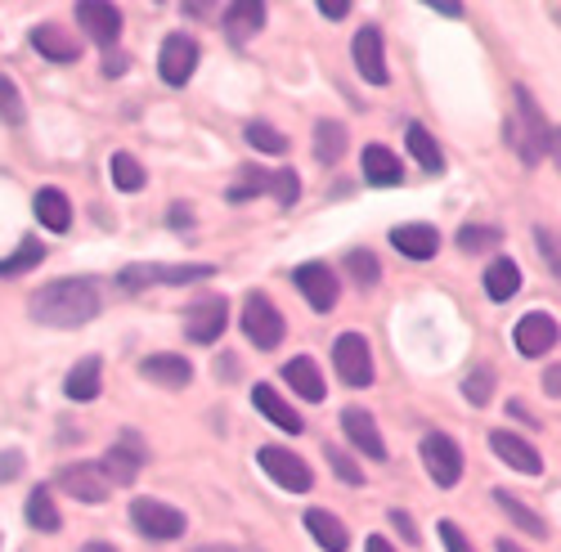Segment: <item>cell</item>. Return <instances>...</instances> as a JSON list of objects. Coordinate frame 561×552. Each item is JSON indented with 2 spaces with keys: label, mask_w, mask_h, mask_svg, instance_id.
I'll return each instance as SVG.
<instances>
[{
  "label": "cell",
  "mask_w": 561,
  "mask_h": 552,
  "mask_svg": "<svg viewBox=\"0 0 561 552\" xmlns=\"http://www.w3.org/2000/svg\"><path fill=\"white\" fill-rule=\"evenodd\" d=\"M100 314V288L90 279H59L32 297V319L45 329H81Z\"/></svg>",
  "instance_id": "cell-1"
},
{
  "label": "cell",
  "mask_w": 561,
  "mask_h": 552,
  "mask_svg": "<svg viewBox=\"0 0 561 552\" xmlns=\"http://www.w3.org/2000/svg\"><path fill=\"white\" fill-rule=\"evenodd\" d=\"M507 140L517 145V153H522L530 166L543 162V153L557 149V135H552L548 117L539 113V104H535V95H530L526 85H517V122H507Z\"/></svg>",
  "instance_id": "cell-2"
},
{
  "label": "cell",
  "mask_w": 561,
  "mask_h": 552,
  "mask_svg": "<svg viewBox=\"0 0 561 552\" xmlns=\"http://www.w3.org/2000/svg\"><path fill=\"white\" fill-rule=\"evenodd\" d=\"M256 463H261V472H265L274 485H284V490H293V494H306V490L314 485L310 463H306V458H297L293 449L261 445V449H256Z\"/></svg>",
  "instance_id": "cell-3"
},
{
  "label": "cell",
  "mask_w": 561,
  "mask_h": 552,
  "mask_svg": "<svg viewBox=\"0 0 561 552\" xmlns=\"http://www.w3.org/2000/svg\"><path fill=\"white\" fill-rule=\"evenodd\" d=\"M130 521H135V530L145 534V539H180L184 534V513L180 508H171V503H162V498H135L130 503Z\"/></svg>",
  "instance_id": "cell-4"
},
{
  "label": "cell",
  "mask_w": 561,
  "mask_h": 552,
  "mask_svg": "<svg viewBox=\"0 0 561 552\" xmlns=\"http://www.w3.org/2000/svg\"><path fill=\"white\" fill-rule=\"evenodd\" d=\"M243 333H248V342H256V350H274L284 342V314H278V306L265 292H248Z\"/></svg>",
  "instance_id": "cell-5"
},
{
  "label": "cell",
  "mask_w": 561,
  "mask_h": 552,
  "mask_svg": "<svg viewBox=\"0 0 561 552\" xmlns=\"http://www.w3.org/2000/svg\"><path fill=\"white\" fill-rule=\"evenodd\" d=\"M423 468H427V476L440 490H454L462 481V449H458V440L445 436V432L423 436Z\"/></svg>",
  "instance_id": "cell-6"
},
{
  "label": "cell",
  "mask_w": 561,
  "mask_h": 552,
  "mask_svg": "<svg viewBox=\"0 0 561 552\" xmlns=\"http://www.w3.org/2000/svg\"><path fill=\"white\" fill-rule=\"evenodd\" d=\"M333 368L346 387H368L373 382V350L364 333H342L333 342Z\"/></svg>",
  "instance_id": "cell-7"
},
{
  "label": "cell",
  "mask_w": 561,
  "mask_h": 552,
  "mask_svg": "<svg viewBox=\"0 0 561 552\" xmlns=\"http://www.w3.org/2000/svg\"><path fill=\"white\" fill-rule=\"evenodd\" d=\"M293 284L301 288V297H306L310 310H319V314H329V310L337 306V292H342L337 269H329L323 261H306V265H297V269H293Z\"/></svg>",
  "instance_id": "cell-8"
},
{
  "label": "cell",
  "mask_w": 561,
  "mask_h": 552,
  "mask_svg": "<svg viewBox=\"0 0 561 552\" xmlns=\"http://www.w3.org/2000/svg\"><path fill=\"white\" fill-rule=\"evenodd\" d=\"M198 68V41L184 36V32H171L162 41V55H158V72L167 85H184Z\"/></svg>",
  "instance_id": "cell-9"
},
{
  "label": "cell",
  "mask_w": 561,
  "mask_h": 552,
  "mask_svg": "<svg viewBox=\"0 0 561 552\" xmlns=\"http://www.w3.org/2000/svg\"><path fill=\"white\" fill-rule=\"evenodd\" d=\"M342 432L351 436V445H355L364 458H373V463H387V440H382L378 418H373L368 409L346 404V409H342Z\"/></svg>",
  "instance_id": "cell-10"
},
{
  "label": "cell",
  "mask_w": 561,
  "mask_h": 552,
  "mask_svg": "<svg viewBox=\"0 0 561 552\" xmlns=\"http://www.w3.org/2000/svg\"><path fill=\"white\" fill-rule=\"evenodd\" d=\"M145 458H149V449L139 445V436H135V432H126V436H122V445H113V449L104 453L100 472L108 476V485H130V481L139 476V468H145Z\"/></svg>",
  "instance_id": "cell-11"
},
{
  "label": "cell",
  "mask_w": 561,
  "mask_h": 552,
  "mask_svg": "<svg viewBox=\"0 0 561 552\" xmlns=\"http://www.w3.org/2000/svg\"><path fill=\"white\" fill-rule=\"evenodd\" d=\"M225 324H229V301L225 297H203L190 310V319H184V333H190V342H198V346H211V342H220Z\"/></svg>",
  "instance_id": "cell-12"
},
{
  "label": "cell",
  "mask_w": 561,
  "mask_h": 552,
  "mask_svg": "<svg viewBox=\"0 0 561 552\" xmlns=\"http://www.w3.org/2000/svg\"><path fill=\"white\" fill-rule=\"evenodd\" d=\"M512 342H517V350H522L526 359H539L543 350L557 346V319L543 314V310L522 314V319H517V329H512Z\"/></svg>",
  "instance_id": "cell-13"
},
{
  "label": "cell",
  "mask_w": 561,
  "mask_h": 552,
  "mask_svg": "<svg viewBox=\"0 0 561 552\" xmlns=\"http://www.w3.org/2000/svg\"><path fill=\"white\" fill-rule=\"evenodd\" d=\"M72 14H77L81 32L95 41V45H113L122 36V10L117 5H104V0H81Z\"/></svg>",
  "instance_id": "cell-14"
},
{
  "label": "cell",
  "mask_w": 561,
  "mask_h": 552,
  "mask_svg": "<svg viewBox=\"0 0 561 552\" xmlns=\"http://www.w3.org/2000/svg\"><path fill=\"white\" fill-rule=\"evenodd\" d=\"M490 449L499 453V463H507L512 472H526V476H539L543 472V453L530 440L512 436V432H490Z\"/></svg>",
  "instance_id": "cell-15"
},
{
  "label": "cell",
  "mask_w": 561,
  "mask_h": 552,
  "mask_svg": "<svg viewBox=\"0 0 561 552\" xmlns=\"http://www.w3.org/2000/svg\"><path fill=\"white\" fill-rule=\"evenodd\" d=\"M59 485H64L77 503H104V498L113 494V485H108V476L100 472V463H72V468H64V472H59Z\"/></svg>",
  "instance_id": "cell-16"
},
{
  "label": "cell",
  "mask_w": 561,
  "mask_h": 552,
  "mask_svg": "<svg viewBox=\"0 0 561 552\" xmlns=\"http://www.w3.org/2000/svg\"><path fill=\"white\" fill-rule=\"evenodd\" d=\"M351 50H355V68H359L364 81H373V85H387V81H391L387 50H382V32H378V27H364V32L355 36Z\"/></svg>",
  "instance_id": "cell-17"
},
{
  "label": "cell",
  "mask_w": 561,
  "mask_h": 552,
  "mask_svg": "<svg viewBox=\"0 0 561 552\" xmlns=\"http://www.w3.org/2000/svg\"><path fill=\"white\" fill-rule=\"evenodd\" d=\"M391 243L400 256L409 261H432L440 252V234H436V225H423V220H413V225H396L391 229Z\"/></svg>",
  "instance_id": "cell-18"
},
{
  "label": "cell",
  "mask_w": 561,
  "mask_h": 552,
  "mask_svg": "<svg viewBox=\"0 0 561 552\" xmlns=\"http://www.w3.org/2000/svg\"><path fill=\"white\" fill-rule=\"evenodd\" d=\"M139 373H145L149 382H158V387L180 391V387L194 382V364L184 359V355H149L145 364H139Z\"/></svg>",
  "instance_id": "cell-19"
},
{
  "label": "cell",
  "mask_w": 561,
  "mask_h": 552,
  "mask_svg": "<svg viewBox=\"0 0 561 552\" xmlns=\"http://www.w3.org/2000/svg\"><path fill=\"white\" fill-rule=\"evenodd\" d=\"M301 521H306V530H310V539H314L319 548H329V552H346V548H351V530L342 526L337 513H329V508H310Z\"/></svg>",
  "instance_id": "cell-20"
},
{
  "label": "cell",
  "mask_w": 561,
  "mask_h": 552,
  "mask_svg": "<svg viewBox=\"0 0 561 552\" xmlns=\"http://www.w3.org/2000/svg\"><path fill=\"white\" fill-rule=\"evenodd\" d=\"M36 220L50 229V234H68L72 225V198L64 189H55V184H45V189H36Z\"/></svg>",
  "instance_id": "cell-21"
},
{
  "label": "cell",
  "mask_w": 561,
  "mask_h": 552,
  "mask_svg": "<svg viewBox=\"0 0 561 552\" xmlns=\"http://www.w3.org/2000/svg\"><path fill=\"white\" fill-rule=\"evenodd\" d=\"M32 50L45 55L50 64H72V59L81 55V45H77L59 23H41V27H32Z\"/></svg>",
  "instance_id": "cell-22"
},
{
  "label": "cell",
  "mask_w": 561,
  "mask_h": 552,
  "mask_svg": "<svg viewBox=\"0 0 561 552\" xmlns=\"http://www.w3.org/2000/svg\"><path fill=\"white\" fill-rule=\"evenodd\" d=\"M220 23L229 32L233 45H243L248 36H256L265 27V5H256V0H239V5H225L220 10Z\"/></svg>",
  "instance_id": "cell-23"
},
{
  "label": "cell",
  "mask_w": 561,
  "mask_h": 552,
  "mask_svg": "<svg viewBox=\"0 0 561 552\" xmlns=\"http://www.w3.org/2000/svg\"><path fill=\"white\" fill-rule=\"evenodd\" d=\"M104 364H100V355H85V359H77L72 364V373H68V382H64V391H68V400H77V404H85V400H95L100 391H104Z\"/></svg>",
  "instance_id": "cell-24"
},
{
  "label": "cell",
  "mask_w": 561,
  "mask_h": 552,
  "mask_svg": "<svg viewBox=\"0 0 561 552\" xmlns=\"http://www.w3.org/2000/svg\"><path fill=\"white\" fill-rule=\"evenodd\" d=\"M252 404L265 413V418H270L278 432H293V436H301V427H306V423H301V413H293V404H288L284 395H278L274 387H265V382H261V387L252 391Z\"/></svg>",
  "instance_id": "cell-25"
},
{
  "label": "cell",
  "mask_w": 561,
  "mask_h": 552,
  "mask_svg": "<svg viewBox=\"0 0 561 552\" xmlns=\"http://www.w3.org/2000/svg\"><path fill=\"white\" fill-rule=\"evenodd\" d=\"M284 378H288V387L301 395V400H310V404H319L323 400V373H319V364L310 359V355H297V359H288L284 364Z\"/></svg>",
  "instance_id": "cell-26"
},
{
  "label": "cell",
  "mask_w": 561,
  "mask_h": 552,
  "mask_svg": "<svg viewBox=\"0 0 561 552\" xmlns=\"http://www.w3.org/2000/svg\"><path fill=\"white\" fill-rule=\"evenodd\" d=\"M364 180H368V184H378V189H391V184L404 180L400 158H396L387 145H368V149H364Z\"/></svg>",
  "instance_id": "cell-27"
},
{
  "label": "cell",
  "mask_w": 561,
  "mask_h": 552,
  "mask_svg": "<svg viewBox=\"0 0 561 552\" xmlns=\"http://www.w3.org/2000/svg\"><path fill=\"white\" fill-rule=\"evenodd\" d=\"M522 292V265L517 261H490L485 265V297L490 301H512Z\"/></svg>",
  "instance_id": "cell-28"
},
{
  "label": "cell",
  "mask_w": 561,
  "mask_h": 552,
  "mask_svg": "<svg viewBox=\"0 0 561 552\" xmlns=\"http://www.w3.org/2000/svg\"><path fill=\"white\" fill-rule=\"evenodd\" d=\"M494 503H499V508L507 513V521H512V526H517V530H526L530 539H548V521H543L539 513H530V508H526V503H522L517 494H507V490H499V494H494Z\"/></svg>",
  "instance_id": "cell-29"
},
{
  "label": "cell",
  "mask_w": 561,
  "mask_h": 552,
  "mask_svg": "<svg viewBox=\"0 0 561 552\" xmlns=\"http://www.w3.org/2000/svg\"><path fill=\"white\" fill-rule=\"evenodd\" d=\"M404 145H409V153L423 162V171H445V153H440V145L432 140V130L427 126H417V122H409V130H404Z\"/></svg>",
  "instance_id": "cell-30"
},
{
  "label": "cell",
  "mask_w": 561,
  "mask_h": 552,
  "mask_svg": "<svg viewBox=\"0 0 561 552\" xmlns=\"http://www.w3.org/2000/svg\"><path fill=\"white\" fill-rule=\"evenodd\" d=\"M27 526H32V530H41V534H55V530L64 526V517H59L55 498H50V490H45V485L27 494Z\"/></svg>",
  "instance_id": "cell-31"
},
{
  "label": "cell",
  "mask_w": 561,
  "mask_h": 552,
  "mask_svg": "<svg viewBox=\"0 0 561 552\" xmlns=\"http://www.w3.org/2000/svg\"><path fill=\"white\" fill-rule=\"evenodd\" d=\"M342 153H346V126L323 117V122L314 126V158L329 166V162H342Z\"/></svg>",
  "instance_id": "cell-32"
},
{
  "label": "cell",
  "mask_w": 561,
  "mask_h": 552,
  "mask_svg": "<svg viewBox=\"0 0 561 552\" xmlns=\"http://www.w3.org/2000/svg\"><path fill=\"white\" fill-rule=\"evenodd\" d=\"M41 261H45V243L41 239H23L14 256L0 261V279H19V274H27V269H41Z\"/></svg>",
  "instance_id": "cell-33"
},
{
  "label": "cell",
  "mask_w": 561,
  "mask_h": 552,
  "mask_svg": "<svg viewBox=\"0 0 561 552\" xmlns=\"http://www.w3.org/2000/svg\"><path fill=\"white\" fill-rule=\"evenodd\" d=\"M108 175H113V184H117L122 194H139V189H145V166H139L135 153H113L108 158Z\"/></svg>",
  "instance_id": "cell-34"
},
{
  "label": "cell",
  "mask_w": 561,
  "mask_h": 552,
  "mask_svg": "<svg viewBox=\"0 0 561 552\" xmlns=\"http://www.w3.org/2000/svg\"><path fill=\"white\" fill-rule=\"evenodd\" d=\"M342 265H346V274H351V279H355L359 288H378V279H382L378 256L364 252V248H351V252L342 256Z\"/></svg>",
  "instance_id": "cell-35"
},
{
  "label": "cell",
  "mask_w": 561,
  "mask_h": 552,
  "mask_svg": "<svg viewBox=\"0 0 561 552\" xmlns=\"http://www.w3.org/2000/svg\"><path fill=\"white\" fill-rule=\"evenodd\" d=\"M243 135H248V145H252L256 153H270V158H284V153H288V135L274 130L270 122H252Z\"/></svg>",
  "instance_id": "cell-36"
},
{
  "label": "cell",
  "mask_w": 561,
  "mask_h": 552,
  "mask_svg": "<svg viewBox=\"0 0 561 552\" xmlns=\"http://www.w3.org/2000/svg\"><path fill=\"white\" fill-rule=\"evenodd\" d=\"M216 265H153V284H203Z\"/></svg>",
  "instance_id": "cell-37"
},
{
  "label": "cell",
  "mask_w": 561,
  "mask_h": 552,
  "mask_svg": "<svg viewBox=\"0 0 561 552\" xmlns=\"http://www.w3.org/2000/svg\"><path fill=\"white\" fill-rule=\"evenodd\" d=\"M0 122L5 126H23L27 122V108H23V95H19V85L0 72Z\"/></svg>",
  "instance_id": "cell-38"
},
{
  "label": "cell",
  "mask_w": 561,
  "mask_h": 552,
  "mask_svg": "<svg viewBox=\"0 0 561 552\" xmlns=\"http://www.w3.org/2000/svg\"><path fill=\"white\" fill-rule=\"evenodd\" d=\"M265 189L278 198V207H293V203L301 198V180H297L293 166H278V171H270V184H265Z\"/></svg>",
  "instance_id": "cell-39"
},
{
  "label": "cell",
  "mask_w": 561,
  "mask_h": 552,
  "mask_svg": "<svg viewBox=\"0 0 561 552\" xmlns=\"http://www.w3.org/2000/svg\"><path fill=\"white\" fill-rule=\"evenodd\" d=\"M503 243V234L494 225H467L462 234H458V248L462 252H490V248H499Z\"/></svg>",
  "instance_id": "cell-40"
},
{
  "label": "cell",
  "mask_w": 561,
  "mask_h": 552,
  "mask_svg": "<svg viewBox=\"0 0 561 552\" xmlns=\"http://www.w3.org/2000/svg\"><path fill=\"white\" fill-rule=\"evenodd\" d=\"M490 391H494V373H490V368H472L467 382H462V395L472 404H490Z\"/></svg>",
  "instance_id": "cell-41"
},
{
  "label": "cell",
  "mask_w": 561,
  "mask_h": 552,
  "mask_svg": "<svg viewBox=\"0 0 561 552\" xmlns=\"http://www.w3.org/2000/svg\"><path fill=\"white\" fill-rule=\"evenodd\" d=\"M117 284H122V292L149 288V284H153V265H126V269L117 274Z\"/></svg>",
  "instance_id": "cell-42"
},
{
  "label": "cell",
  "mask_w": 561,
  "mask_h": 552,
  "mask_svg": "<svg viewBox=\"0 0 561 552\" xmlns=\"http://www.w3.org/2000/svg\"><path fill=\"white\" fill-rule=\"evenodd\" d=\"M329 468H333V472H337L346 485H364V472L351 463V458H346L342 449H333V445H329Z\"/></svg>",
  "instance_id": "cell-43"
},
{
  "label": "cell",
  "mask_w": 561,
  "mask_h": 552,
  "mask_svg": "<svg viewBox=\"0 0 561 552\" xmlns=\"http://www.w3.org/2000/svg\"><path fill=\"white\" fill-rule=\"evenodd\" d=\"M23 468H27V458H23L19 449H5V453H0V485H5V481H19Z\"/></svg>",
  "instance_id": "cell-44"
},
{
  "label": "cell",
  "mask_w": 561,
  "mask_h": 552,
  "mask_svg": "<svg viewBox=\"0 0 561 552\" xmlns=\"http://www.w3.org/2000/svg\"><path fill=\"white\" fill-rule=\"evenodd\" d=\"M440 539H445V548H449V552H477V548L467 543V534H462L454 521H440Z\"/></svg>",
  "instance_id": "cell-45"
},
{
  "label": "cell",
  "mask_w": 561,
  "mask_h": 552,
  "mask_svg": "<svg viewBox=\"0 0 561 552\" xmlns=\"http://www.w3.org/2000/svg\"><path fill=\"white\" fill-rule=\"evenodd\" d=\"M535 243H539V252H543V261H548V269L557 274V239H552V229H535Z\"/></svg>",
  "instance_id": "cell-46"
},
{
  "label": "cell",
  "mask_w": 561,
  "mask_h": 552,
  "mask_svg": "<svg viewBox=\"0 0 561 552\" xmlns=\"http://www.w3.org/2000/svg\"><path fill=\"white\" fill-rule=\"evenodd\" d=\"M319 14L337 23V19H346V14H351V0H319Z\"/></svg>",
  "instance_id": "cell-47"
},
{
  "label": "cell",
  "mask_w": 561,
  "mask_h": 552,
  "mask_svg": "<svg viewBox=\"0 0 561 552\" xmlns=\"http://www.w3.org/2000/svg\"><path fill=\"white\" fill-rule=\"evenodd\" d=\"M391 521H396V530L404 534V543H417V530H413V517H409V513H400V508H396V513H391Z\"/></svg>",
  "instance_id": "cell-48"
},
{
  "label": "cell",
  "mask_w": 561,
  "mask_h": 552,
  "mask_svg": "<svg viewBox=\"0 0 561 552\" xmlns=\"http://www.w3.org/2000/svg\"><path fill=\"white\" fill-rule=\"evenodd\" d=\"M507 413H517V418H522L526 427H539V418H535V413H530V409H526L522 400H512V404H507Z\"/></svg>",
  "instance_id": "cell-49"
},
{
  "label": "cell",
  "mask_w": 561,
  "mask_h": 552,
  "mask_svg": "<svg viewBox=\"0 0 561 552\" xmlns=\"http://www.w3.org/2000/svg\"><path fill=\"white\" fill-rule=\"evenodd\" d=\"M436 14H449V19H462V5H454V0H432Z\"/></svg>",
  "instance_id": "cell-50"
},
{
  "label": "cell",
  "mask_w": 561,
  "mask_h": 552,
  "mask_svg": "<svg viewBox=\"0 0 561 552\" xmlns=\"http://www.w3.org/2000/svg\"><path fill=\"white\" fill-rule=\"evenodd\" d=\"M122 72H126V55H117V59L108 55L104 59V77H122Z\"/></svg>",
  "instance_id": "cell-51"
},
{
  "label": "cell",
  "mask_w": 561,
  "mask_h": 552,
  "mask_svg": "<svg viewBox=\"0 0 561 552\" xmlns=\"http://www.w3.org/2000/svg\"><path fill=\"white\" fill-rule=\"evenodd\" d=\"M364 552H396V548H391V543H387L382 534H368V543H364Z\"/></svg>",
  "instance_id": "cell-52"
},
{
  "label": "cell",
  "mask_w": 561,
  "mask_h": 552,
  "mask_svg": "<svg viewBox=\"0 0 561 552\" xmlns=\"http://www.w3.org/2000/svg\"><path fill=\"white\" fill-rule=\"evenodd\" d=\"M190 220H194L190 207H171V225H190Z\"/></svg>",
  "instance_id": "cell-53"
},
{
  "label": "cell",
  "mask_w": 561,
  "mask_h": 552,
  "mask_svg": "<svg viewBox=\"0 0 561 552\" xmlns=\"http://www.w3.org/2000/svg\"><path fill=\"white\" fill-rule=\"evenodd\" d=\"M557 378H561V368H548V395H552V400L561 395V382H557Z\"/></svg>",
  "instance_id": "cell-54"
},
{
  "label": "cell",
  "mask_w": 561,
  "mask_h": 552,
  "mask_svg": "<svg viewBox=\"0 0 561 552\" xmlns=\"http://www.w3.org/2000/svg\"><path fill=\"white\" fill-rule=\"evenodd\" d=\"M81 552H117V548H113V543H100V539H90Z\"/></svg>",
  "instance_id": "cell-55"
},
{
  "label": "cell",
  "mask_w": 561,
  "mask_h": 552,
  "mask_svg": "<svg viewBox=\"0 0 561 552\" xmlns=\"http://www.w3.org/2000/svg\"><path fill=\"white\" fill-rule=\"evenodd\" d=\"M499 552H526V548H517L512 539H499Z\"/></svg>",
  "instance_id": "cell-56"
},
{
  "label": "cell",
  "mask_w": 561,
  "mask_h": 552,
  "mask_svg": "<svg viewBox=\"0 0 561 552\" xmlns=\"http://www.w3.org/2000/svg\"><path fill=\"white\" fill-rule=\"evenodd\" d=\"M198 552H233V548H216V543H207V548H198Z\"/></svg>",
  "instance_id": "cell-57"
}]
</instances>
